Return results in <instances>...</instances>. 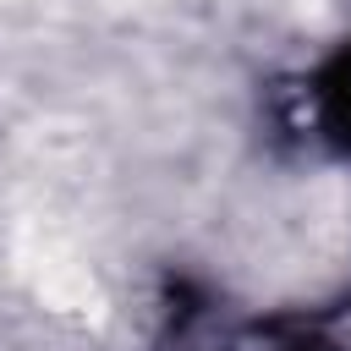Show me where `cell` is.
Instances as JSON below:
<instances>
[{
	"mask_svg": "<svg viewBox=\"0 0 351 351\" xmlns=\"http://www.w3.org/2000/svg\"><path fill=\"white\" fill-rule=\"evenodd\" d=\"M329 104H335V121L351 132V55H346V66H340V82L329 88Z\"/></svg>",
	"mask_w": 351,
	"mask_h": 351,
	"instance_id": "obj_1",
	"label": "cell"
}]
</instances>
